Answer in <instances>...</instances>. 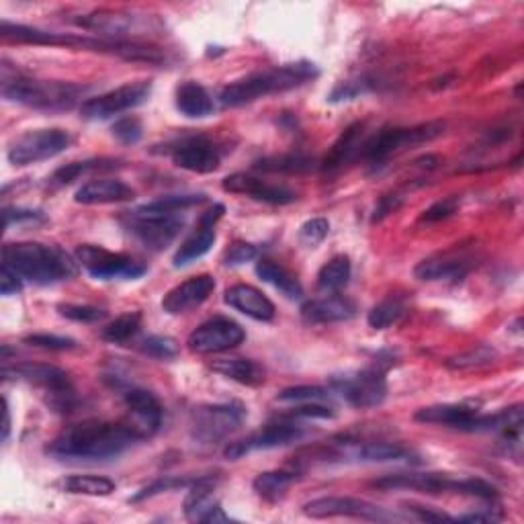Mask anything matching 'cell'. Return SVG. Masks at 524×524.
I'll list each match as a JSON object with an SVG mask.
<instances>
[{"label":"cell","mask_w":524,"mask_h":524,"mask_svg":"<svg viewBox=\"0 0 524 524\" xmlns=\"http://www.w3.org/2000/svg\"><path fill=\"white\" fill-rule=\"evenodd\" d=\"M140 441L142 436L127 422L84 420L64 428L48 453L62 461H105L123 455Z\"/></svg>","instance_id":"1"},{"label":"cell","mask_w":524,"mask_h":524,"mask_svg":"<svg viewBox=\"0 0 524 524\" xmlns=\"http://www.w3.org/2000/svg\"><path fill=\"white\" fill-rule=\"evenodd\" d=\"M205 201V195H168L123 215L125 230L142 246L160 252L177 240L187 224L185 211Z\"/></svg>","instance_id":"2"},{"label":"cell","mask_w":524,"mask_h":524,"mask_svg":"<svg viewBox=\"0 0 524 524\" xmlns=\"http://www.w3.org/2000/svg\"><path fill=\"white\" fill-rule=\"evenodd\" d=\"M3 265L33 285H56L78 275V260L60 246L15 242L3 248Z\"/></svg>","instance_id":"3"},{"label":"cell","mask_w":524,"mask_h":524,"mask_svg":"<svg viewBox=\"0 0 524 524\" xmlns=\"http://www.w3.org/2000/svg\"><path fill=\"white\" fill-rule=\"evenodd\" d=\"M320 76V70L312 62H295L277 66L265 72H254L246 78H240L220 93V103L226 109L242 107L248 103H254L258 99H265L269 95L287 93L297 89V86L312 82Z\"/></svg>","instance_id":"4"},{"label":"cell","mask_w":524,"mask_h":524,"mask_svg":"<svg viewBox=\"0 0 524 524\" xmlns=\"http://www.w3.org/2000/svg\"><path fill=\"white\" fill-rule=\"evenodd\" d=\"M86 86L60 82V80H37L23 74H3V97L7 101L39 109V111H70L86 95Z\"/></svg>","instance_id":"5"},{"label":"cell","mask_w":524,"mask_h":524,"mask_svg":"<svg viewBox=\"0 0 524 524\" xmlns=\"http://www.w3.org/2000/svg\"><path fill=\"white\" fill-rule=\"evenodd\" d=\"M373 488L391 490H410L422 494H463L482 500H496L498 490L477 477H451L447 473H393L383 475L373 482Z\"/></svg>","instance_id":"6"},{"label":"cell","mask_w":524,"mask_h":524,"mask_svg":"<svg viewBox=\"0 0 524 524\" xmlns=\"http://www.w3.org/2000/svg\"><path fill=\"white\" fill-rule=\"evenodd\" d=\"M443 131H445L443 121H428L414 127L379 129L377 134H373L363 142L359 158L367 160L373 168H377L383 166L391 156L400 154L410 146L432 142L434 138H439Z\"/></svg>","instance_id":"7"},{"label":"cell","mask_w":524,"mask_h":524,"mask_svg":"<svg viewBox=\"0 0 524 524\" xmlns=\"http://www.w3.org/2000/svg\"><path fill=\"white\" fill-rule=\"evenodd\" d=\"M246 420V408L238 402L199 406L191 414V436L199 445H217L232 436Z\"/></svg>","instance_id":"8"},{"label":"cell","mask_w":524,"mask_h":524,"mask_svg":"<svg viewBox=\"0 0 524 524\" xmlns=\"http://www.w3.org/2000/svg\"><path fill=\"white\" fill-rule=\"evenodd\" d=\"M330 389L353 408L369 410L377 408L387 398V379L383 371L363 369L346 371L330 377Z\"/></svg>","instance_id":"9"},{"label":"cell","mask_w":524,"mask_h":524,"mask_svg":"<svg viewBox=\"0 0 524 524\" xmlns=\"http://www.w3.org/2000/svg\"><path fill=\"white\" fill-rule=\"evenodd\" d=\"M74 256L78 260V265L99 281L140 279L142 275H146V267L134 256L111 252L101 246H93V244L78 246Z\"/></svg>","instance_id":"10"},{"label":"cell","mask_w":524,"mask_h":524,"mask_svg":"<svg viewBox=\"0 0 524 524\" xmlns=\"http://www.w3.org/2000/svg\"><path fill=\"white\" fill-rule=\"evenodd\" d=\"M15 375L17 379H23L41 391H46L50 396V406L58 412H68L76 404V391L66 371L52 367V365H17V367H3V377Z\"/></svg>","instance_id":"11"},{"label":"cell","mask_w":524,"mask_h":524,"mask_svg":"<svg viewBox=\"0 0 524 524\" xmlns=\"http://www.w3.org/2000/svg\"><path fill=\"white\" fill-rule=\"evenodd\" d=\"M70 144L72 138L66 129H31L9 146L7 156L13 166H29L60 156L70 148Z\"/></svg>","instance_id":"12"},{"label":"cell","mask_w":524,"mask_h":524,"mask_svg":"<svg viewBox=\"0 0 524 524\" xmlns=\"http://www.w3.org/2000/svg\"><path fill=\"white\" fill-rule=\"evenodd\" d=\"M78 27L86 31H95L101 33L103 39H119L127 41V35H140L148 31L160 29V23L156 21L154 15L146 13H131V11H95L89 15H82L80 19L74 21Z\"/></svg>","instance_id":"13"},{"label":"cell","mask_w":524,"mask_h":524,"mask_svg":"<svg viewBox=\"0 0 524 524\" xmlns=\"http://www.w3.org/2000/svg\"><path fill=\"white\" fill-rule=\"evenodd\" d=\"M150 93H152V84L148 80L123 84L115 91L84 101L80 107V117L86 121L111 119L119 113L144 105L150 99Z\"/></svg>","instance_id":"14"},{"label":"cell","mask_w":524,"mask_h":524,"mask_svg":"<svg viewBox=\"0 0 524 524\" xmlns=\"http://www.w3.org/2000/svg\"><path fill=\"white\" fill-rule=\"evenodd\" d=\"M303 514L322 520V518H359V520H371V522H393V520H406V516L389 512L373 502L359 500V498H340V496H328L318 498L303 506Z\"/></svg>","instance_id":"15"},{"label":"cell","mask_w":524,"mask_h":524,"mask_svg":"<svg viewBox=\"0 0 524 524\" xmlns=\"http://www.w3.org/2000/svg\"><path fill=\"white\" fill-rule=\"evenodd\" d=\"M479 265V254L473 246H455L445 252L432 254L418 262L414 275L418 281H457Z\"/></svg>","instance_id":"16"},{"label":"cell","mask_w":524,"mask_h":524,"mask_svg":"<svg viewBox=\"0 0 524 524\" xmlns=\"http://www.w3.org/2000/svg\"><path fill=\"white\" fill-rule=\"evenodd\" d=\"M244 340L246 332L238 322L226 316H215L195 328L187 344L197 355H215L240 346Z\"/></svg>","instance_id":"17"},{"label":"cell","mask_w":524,"mask_h":524,"mask_svg":"<svg viewBox=\"0 0 524 524\" xmlns=\"http://www.w3.org/2000/svg\"><path fill=\"white\" fill-rule=\"evenodd\" d=\"M166 152L170 154L174 166L197 174H209L220 168L222 162V148L205 136H185L172 142Z\"/></svg>","instance_id":"18"},{"label":"cell","mask_w":524,"mask_h":524,"mask_svg":"<svg viewBox=\"0 0 524 524\" xmlns=\"http://www.w3.org/2000/svg\"><path fill=\"white\" fill-rule=\"evenodd\" d=\"M303 436V428L293 424V422H275L267 424L265 428H260L252 434H248L246 439H240L236 443H230L224 449V457L230 461L242 459L244 455L256 453V451H271L279 447H287L295 441H299Z\"/></svg>","instance_id":"19"},{"label":"cell","mask_w":524,"mask_h":524,"mask_svg":"<svg viewBox=\"0 0 524 524\" xmlns=\"http://www.w3.org/2000/svg\"><path fill=\"white\" fill-rule=\"evenodd\" d=\"M123 402L129 414L125 422L142 436V441L150 439L152 434L158 432L162 424L164 408L152 391L144 387H129L123 393Z\"/></svg>","instance_id":"20"},{"label":"cell","mask_w":524,"mask_h":524,"mask_svg":"<svg viewBox=\"0 0 524 524\" xmlns=\"http://www.w3.org/2000/svg\"><path fill=\"white\" fill-rule=\"evenodd\" d=\"M226 213V207L222 203H215L211 209H207L205 213H201L199 217V224L197 228L189 234V238L179 246L177 254L172 258V265L181 269L191 265V262L203 258L215 244L217 234H215V226L217 222L222 220Z\"/></svg>","instance_id":"21"},{"label":"cell","mask_w":524,"mask_h":524,"mask_svg":"<svg viewBox=\"0 0 524 524\" xmlns=\"http://www.w3.org/2000/svg\"><path fill=\"white\" fill-rule=\"evenodd\" d=\"M217 488V477L205 475L195 479L189 486V494L185 500V516L193 522H232V518L224 512L222 504L213 500V492Z\"/></svg>","instance_id":"22"},{"label":"cell","mask_w":524,"mask_h":524,"mask_svg":"<svg viewBox=\"0 0 524 524\" xmlns=\"http://www.w3.org/2000/svg\"><path fill=\"white\" fill-rule=\"evenodd\" d=\"M222 187L226 193L246 195L254 201H262L269 205H291L297 199V195L289 187L273 185V183H267V181L252 177V174H244V172L230 174V177L224 179Z\"/></svg>","instance_id":"23"},{"label":"cell","mask_w":524,"mask_h":524,"mask_svg":"<svg viewBox=\"0 0 524 524\" xmlns=\"http://www.w3.org/2000/svg\"><path fill=\"white\" fill-rule=\"evenodd\" d=\"M213 289H215V279L211 275L191 277L164 295L162 310L170 316H179L189 310H195L211 297Z\"/></svg>","instance_id":"24"},{"label":"cell","mask_w":524,"mask_h":524,"mask_svg":"<svg viewBox=\"0 0 524 524\" xmlns=\"http://www.w3.org/2000/svg\"><path fill=\"white\" fill-rule=\"evenodd\" d=\"M482 410V402L475 400H465L459 404H436L422 408L414 414L416 422L424 424H443L461 432H467L471 420Z\"/></svg>","instance_id":"25"},{"label":"cell","mask_w":524,"mask_h":524,"mask_svg":"<svg viewBox=\"0 0 524 524\" xmlns=\"http://www.w3.org/2000/svg\"><path fill=\"white\" fill-rule=\"evenodd\" d=\"M357 316V305L342 295H328L322 299H312L301 305V318L305 324H334L346 322Z\"/></svg>","instance_id":"26"},{"label":"cell","mask_w":524,"mask_h":524,"mask_svg":"<svg viewBox=\"0 0 524 524\" xmlns=\"http://www.w3.org/2000/svg\"><path fill=\"white\" fill-rule=\"evenodd\" d=\"M224 301L236 312L256 320L271 322L275 318V303L252 285H234L226 291Z\"/></svg>","instance_id":"27"},{"label":"cell","mask_w":524,"mask_h":524,"mask_svg":"<svg viewBox=\"0 0 524 524\" xmlns=\"http://www.w3.org/2000/svg\"><path fill=\"white\" fill-rule=\"evenodd\" d=\"M134 197L136 191L119 179H93L76 191L74 201L80 205H111L134 201Z\"/></svg>","instance_id":"28"},{"label":"cell","mask_w":524,"mask_h":524,"mask_svg":"<svg viewBox=\"0 0 524 524\" xmlns=\"http://www.w3.org/2000/svg\"><path fill=\"white\" fill-rule=\"evenodd\" d=\"M365 123L357 121L351 127H346L340 138L332 144L330 152L326 154L324 162H322V172H336L340 170L344 164H348L351 160L359 158L363 142H365Z\"/></svg>","instance_id":"29"},{"label":"cell","mask_w":524,"mask_h":524,"mask_svg":"<svg viewBox=\"0 0 524 524\" xmlns=\"http://www.w3.org/2000/svg\"><path fill=\"white\" fill-rule=\"evenodd\" d=\"M346 457H351L361 463H420L414 451L396 445V443H357L348 445L344 451Z\"/></svg>","instance_id":"30"},{"label":"cell","mask_w":524,"mask_h":524,"mask_svg":"<svg viewBox=\"0 0 524 524\" xmlns=\"http://www.w3.org/2000/svg\"><path fill=\"white\" fill-rule=\"evenodd\" d=\"M177 109L185 117L203 119L215 111V103L205 86L195 80H187L177 89Z\"/></svg>","instance_id":"31"},{"label":"cell","mask_w":524,"mask_h":524,"mask_svg":"<svg viewBox=\"0 0 524 524\" xmlns=\"http://www.w3.org/2000/svg\"><path fill=\"white\" fill-rule=\"evenodd\" d=\"M256 275L265 283L273 285L277 291H281L287 299L295 301L303 297V287L297 281V277L289 273L285 267L277 265V262L271 258H260L256 262Z\"/></svg>","instance_id":"32"},{"label":"cell","mask_w":524,"mask_h":524,"mask_svg":"<svg viewBox=\"0 0 524 524\" xmlns=\"http://www.w3.org/2000/svg\"><path fill=\"white\" fill-rule=\"evenodd\" d=\"M119 166H121V160H115V158H93V160H82V162H70L52 174L50 187L60 189V187L72 185L74 181H78L80 177H86V174H91V172H107Z\"/></svg>","instance_id":"33"},{"label":"cell","mask_w":524,"mask_h":524,"mask_svg":"<svg viewBox=\"0 0 524 524\" xmlns=\"http://www.w3.org/2000/svg\"><path fill=\"white\" fill-rule=\"evenodd\" d=\"M211 371L220 373L232 381H238L242 385L256 387L265 383V369L250 359H220L211 363Z\"/></svg>","instance_id":"34"},{"label":"cell","mask_w":524,"mask_h":524,"mask_svg":"<svg viewBox=\"0 0 524 524\" xmlns=\"http://www.w3.org/2000/svg\"><path fill=\"white\" fill-rule=\"evenodd\" d=\"M299 479L297 471H287V469H277V471H267V473H260L256 475V479L252 482L254 492L265 498V500H277L279 496H283V492L295 484Z\"/></svg>","instance_id":"35"},{"label":"cell","mask_w":524,"mask_h":524,"mask_svg":"<svg viewBox=\"0 0 524 524\" xmlns=\"http://www.w3.org/2000/svg\"><path fill=\"white\" fill-rule=\"evenodd\" d=\"M62 488L68 494H76V496H111L115 492V484L111 482L109 477H101V475H70L62 482Z\"/></svg>","instance_id":"36"},{"label":"cell","mask_w":524,"mask_h":524,"mask_svg":"<svg viewBox=\"0 0 524 524\" xmlns=\"http://www.w3.org/2000/svg\"><path fill=\"white\" fill-rule=\"evenodd\" d=\"M351 273H353L351 258L338 254L320 269L318 287L324 291H340L342 287L348 285V281H351Z\"/></svg>","instance_id":"37"},{"label":"cell","mask_w":524,"mask_h":524,"mask_svg":"<svg viewBox=\"0 0 524 524\" xmlns=\"http://www.w3.org/2000/svg\"><path fill=\"white\" fill-rule=\"evenodd\" d=\"M256 170L262 172H273V174H301L314 168V160L303 156V154H283V156H271L262 158L254 164Z\"/></svg>","instance_id":"38"},{"label":"cell","mask_w":524,"mask_h":524,"mask_svg":"<svg viewBox=\"0 0 524 524\" xmlns=\"http://www.w3.org/2000/svg\"><path fill=\"white\" fill-rule=\"evenodd\" d=\"M500 359V353L496 351L494 346L488 344H479L471 351H465L453 359L447 361V367L453 371H473V369H482L488 367L492 363H496Z\"/></svg>","instance_id":"39"},{"label":"cell","mask_w":524,"mask_h":524,"mask_svg":"<svg viewBox=\"0 0 524 524\" xmlns=\"http://www.w3.org/2000/svg\"><path fill=\"white\" fill-rule=\"evenodd\" d=\"M406 314V303L398 297H387L369 312L367 322L373 330H387L393 324H398Z\"/></svg>","instance_id":"40"},{"label":"cell","mask_w":524,"mask_h":524,"mask_svg":"<svg viewBox=\"0 0 524 524\" xmlns=\"http://www.w3.org/2000/svg\"><path fill=\"white\" fill-rule=\"evenodd\" d=\"M140 328H142V314L140 312H129V314H123L117 320H113L109 326H105L101 336H103V340H107L111 344H125L140 332Z\"/></svg>","instance_id":"41"},{"label":"cell","mask_w":524,"mask_h":524,"mask_svg":"<svg viewBox=\"0 0 524 524\" xmlns=\"http://www.w3.org/2000/svg\"><path fill=\"white\" fill-rule=\"evenodd\" d=\"M332 398L330 389L318 387V385H297L283 389L277 400L279 402H293V404H314V402H326Z\"/></svg>","instance_id":"42"},{"label":"cell","mask_w":524,"mask_h":524,"mask_svg":"<svg viewBox=\"0 0 524 524\" xmlns=\"http://www.w3.org/2000/svg\"><path fill=\"white\" fill-rule=\"evenodd\" d=\"M142 353L148 355V357H154V359H160V361H170V359H177L181 348H179V342L170 338V336H160V334H154V336H148L142 340L140 344Z\"/></svg>","instance_id":"43"},{"label":"cell","mask_w":524,"mask_h":524,"mask_svg":"<svg viewBox=\"0 0 524 524\" xmlns=\"http://www.w3.org/2000/svg\"><path fill=\"white\" fill-rule=\"evenodd\" d=\"M111 131H113V136H115L121 144H125V146L138 144V142L142 140V136H144L142 121H140L138 117H134V115H125V117L117 119V121L113 123Z\"/></svg>","instance_id":"44"},{"label":"cell","mask_w":524,"mask_h":524,"mask_svg":"<svg viewBox=\"0 0 524 524\" xmlns=\"http://www.w3.org/2000/svg\"><path fill=\"white\" fill-rule=\"evenodd\" d=\"M60 316L78 322V324H95L107 318L105 310L93 308V305H74V303H62L58 305Z\"/></svg>","instance_id":"45"},{"label":"cell","mask_w":524,"mask_h":524,"mask_svg":"<svg viewBox=\"0 0 524 524\" xmlns=\"http://www.w3.org/2000/svg\"><path fill=\"white\" fill-rule=\"evenodd\" d=\"M461 205V197L459 195H451V197H445L441 201L432 203L422 215H420V222L422 224H436V222H443V220H449V217H453L457 213Z\"/></svg>","instance_id":"46"},{"label":"cell","mask_w":524,"mask_h":524,"mask_svg":"<svg viewBox=\"0 0 524 524\" xmlns=\"http://www.w3.org/2000/svg\"><path fill=\"white\" fill-rule=\"evenodd\" d=\"M195 482V479H179V477H162V479H156V482H152L150 486H146L144 490H140L136 496H131L129 502H142V500H148L152 496H158L162 492H170V490H179V488H187Z\"/></svg>","instance_id":"47"},{"label":"cell","mask_w":524,"mask_h":524,"mask_svg":"<svg viewBox=\"0 0 524 524\" xmlns=\"http://www.w3.org/2000/svg\"><path fill=\"white\" fill-rule=\"evenodd\" d=\"M25 344L43 348V351H74V348L78 346L74 338L56 336V334H31V336H25Z\"/></svg>","instance_id":"48"},{"label":"cell","mask_w":524,"mask_h":524,"mask_svg":"<svg viewBox=\"0 0 524 524\" xmlns=\"http://www.w3.org/2000/svg\"><path fill=\"white\" fill-rule=\"evenodd\" d=\"M328 232H330L328 220H324V217H316V220L305 222V224L299 228V242H301L303 246H308V248H316L318 244L324 242V238L328 236Z\"/></svg>","instance_id":"49"},{"label":"cell","mask_w":524,"mask_h":524,"mask_svg":"<svg viewBox=\"0 0 524 524\" xmlns=\"http://www.w3.org/2000/svg\"><path fill=\"white\" fill-rule=\"evenodd\" d=\"M373 89V84L369 80H348L338 84L330 95V103H342V101H353Z\"/></svg>","instance_id":"50"},{"label":"cell","mask_w":524,"mask_h":524,"mask_svg":"<svg viewBox=\"0 0 524 524\" xmlns=\"http://www.w3.org/2000/svg\"><path fill=\"white\" fill-rule=\"evenodd\" d=\"M404 201H406V191H393V193L383 195V197L377 201L375 209H373L371 224H379V222L385 220L387 215L396 213V211L404 205Z\"/></svg>","instance_id":"51"},{"label":"cell","mask_w":524,"mask_h":524,"mask_svg":"<svg viewBox=\"0 0 524 524\" xmlns=\"http://www.w3.org/2000/svg\"><path fill=\"white\" fill-rule=\"evenodd\" d=\"M37 222H46V215L37 209H21V207L3 209L5 230H9L13 224H37Z\"/></svg>","instance_id":"52"},{"label":"cell","mask_w":524,"mask_h":524,"mask_svg":"<svg viewBox=\"0 0 524 524\" xmlns=\"http://www.w3.org/2000/svg\"><path fill=\"white\" fill-rule=\"evenodd\" d=\"M258 256V248L252 244H244V242H236L234 246H230V250L224 254V262L228 267H240L244 262H250Z\"/></svg>","instance_id":"53"},{"label":"cell","mask_w":524,"mask_h":524,"mask_svg":"<svg viewBox=\"0 0 524 524\" xmlns=\"http://www.w3.org/2000/svg\"><path fill=\"white\" fill-rule=\"evenodd\" d=\"M23 289V279L7 265L0 267V293H3L5 297L9 295H15Z\"/></svg>","instance_id":"54"},{"label":"cell","mask_w":524,"mask_h":524,"mask_svg":"<svg viewBox=\"0 0 524 524\" xmlns=\"http://www.w3.org/2000/svg\"><path fill=\"white\" fill-rule=\"evenodd\" d=\"M291 416L293 418H322V420H326V418H334V412H332V408H328L320 402H314V404H305V406L295 408Z\"/></svg>","instance_id":"55"},{"label":"cell","mask_w":524,"mask_h":524,"mask_svg":"<svg viewBox=\"0 0 524 524\" xmlns=\"http://www.w3.org/2000/svg\"><path fill=\"white\" fill-rule=\"evenodd\" d=\"M410 510L414 512V516L418 520H426V522H443V520H453L451 516L443 514V512H432V510H426L422 506H410Z\"/></svg>","instance_id":"56"},{"label":"cell","mask_w":524,"mask_h":524,"mask_svg":"<svg viewBox=\"0 0 524 524\" xmlns=\"http://www.w3.org/2000/svg\"><path fill=\"white\" fill-rule=\"evenodd\" d=\"M455 522H498L502 520V514H492V512H473V514H463L453 518Z\"/></svg>","instance_id":"57"},{"label":"cell","mask_w":524,"mask_h":524,"mask_svg":"<svg viewBox=\"0 0 524 524\" xmlns=\"http://www.w3.org/2000/svg\"><path fill=\"white\" fill-rule=\"evenodd\" d=\"M9 430H11V412H9V402L5 400V426H3V439H9Z\"/></svg>","instance_id":"58"}]
</instances>
